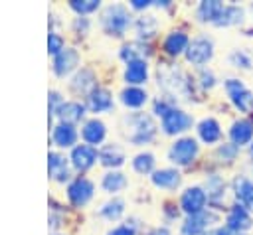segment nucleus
Here are the masks:
<instances>
[{
	"mask_svg": "<svg viewBox=\"0 0 253 235\" xmlns=\"http://www.w3.org/2000/svg\"><path fill=\"white\" fill-rule=\"evenodd\" d=\"M55 115L59 117V122L75 124L85 117V105L79 101H63V105L57 109Z\"/></svg>",
	"mask_w": 253,
	"mask_h": 235,
	"instance_id": "f3484780",
	"label": "nucleus"
},
{
	"mask_svg": "<svg viewBox=\"0 0 253 235\" xmlns=\"http://www.w3.org/2000/svg\"><path fill=\"white\" fill-rule=\"evenodd\" d=\"M132 168L138 174H148L154 170V156L150 152H140L132 158Z\"/></svg>",
	"mask_w": 253,
	"mask_h": 235,
	"instance_id": "2f4dec72",
	"label": "nucleus"
},
{
	"mask_svg": "<svg viewBox=\"0 0 253 235\" xmlns=\"http://www.w3.org/2000/svg\"><path fill=\"white\" fill-rule=\"evenodd\" d=\"M134 28H136V34L140 38H150L156 32V20H154V16H142L136 20Z\"/></svg>",
	"mask_w": 253,
	"mask_h": 235,
	"instance_id": "473e14b6",
	"label": "nucleus"
},
{
	"mask_svg": "<svg viewBox=\"0 0 253 235\" xmlns=\"http://www.w3.org/2000/svg\"><path fill=\"white\" fill-rule=\"evenodd\" d=\"M192 117L182 109H172L162 117V130L166 134H180L192 126Z\"/></svg>",
	"mask_w": 253,
	"mask_h": 235,
	"instance_id": "6e6552de",
	"label": "nucleus"
},
{
	"mask_svg": "<svg viewBox=\"0 0 253 235\" xmlns=\"http://www.w3.org/2000/svg\"><path fill=\"white\" fill-rule=\"evenodd\" d=\"M77 63H79V53H77V49H73V47H65L61 53H57L55 57H53V73L57 75V77H65V75H69L75 67H77Z\"/></svg>",
	"mask_w": 253,
	"mask_h": 235,
	"instance_id": "f8f14e48",
	"label": "nucleus"
},
{
	"mask_svg": "<svg viewBox=\"0 0 253 235\" xmlns=\"http://www.w3.org/2000/svg\"><path fill=\"white\" fill-rule=\"evenodd\" d=\"M158 85L170 93L172 97H184L188 95V81L180 67H174L170 63L158 65Z\"/></svg>",
	"mask_w": 253,
	"mask_h": 235,
	"instance_id": "f03ea898",
	"label": "nucleus"
},
{
	"mask_svg": "<svg viewBox=\"0 0 253 235\" xmlns=\"http://www.w3.org/2000/svg\"><path fill=\"white\" fill-rule=\"evenodd\" d=\"M213 55V43L211 39H208L206 36H198L190 41L188 49H186V59L194 65H204L211 59Z\"/></svg>",
	"mask_w": 253,
	"mask_h": 235,
	"instance_id": "0eeeda50",
	"label": "nucleus"
},
{
	"mask_svg": "<svg viewBox=\"0 0 253 235\" xmlns=\"http://www.w3.org/2000/svg\"><path fill=\"white\" fill-rule=\"evenodd\" d=\"M69 85H71V89H73L75 93H81V95H89L93 89H97V85H95V75H93V71H89V69L77 71Z\"/></svg>",
	"mask_w": 253,
	"mask_h": 235,
	"instance_id": "b1692460",
	"label": "nucleus"
},
{
	"mask_svg": "<svg viewBox=\"0 0 253 235\" xmlns=\"http://www.w3.org/2000/svg\"><path fill=\"white\" fill-rule=\"evenodd\" d=\"M202 85H204V87H211V85H213V75H211L210 71H208V73L202 71Z\"/></svg>",
	"mask_w": 253,
	"mask_h": 235,
	"instance_id": "c03bdc74",
	"label": "nucleus"
},
{
	"mask_svg": "<svg viewBox=\"0 0 253 235\" xmlns=\"http://www.w3.org/2000/svg\"><path fill=\"white\" fill-rule=\"evenodd\" d=\"M217 219H219L217 213L204 209V211H200L196 215H188V219L182 225V231H184V235H204L208 231V227L211 223H215Z\"/></svg>",
	"mask_w": 253,
	"mask_h": 235,
	"instance_id": "9d476101",
	"label": "nucleus"
},
{
	"mask_svg": "<svg viewBox=\"0 0 253 235\" xmlns=\"http://www.w3.org/2000/svg\"><path fill=\"white\" fill-rule=\"evenodd\" d=\"M198 156V142L190 136H184V138H178L170 150H168V158L170 162L178 164V166H188L194 162V158Z\"/></svg>",
	"mask_w": 253,
	"mask_h": 235,
	"instance_id": "20e7f679",
	"label": "nucleus"
},
{
	"mask_svg": "<svg viewBox=\"0 0 253 235\" xmlns=\"http://www.w3.org/2000/svg\"><path fill=\"white\" fill-rule=\"evenodd\" d=\"M63 49H65L63 38H61L59 34H55V32H49V36H47V53H51V55L55 57V55L61 53Z\"/></svg>",
	"mask_w": 253,
	"mask_h": 235,
	"instance_id": "c9c22d12",
	"label": "nucleus"
},
{
	"mask_svg": "<svg viewBox=\"0 0 253 235\" xmlns=\"http://www.w3.org/2000/svg\"><path fill=\"white\" fill-rule=\"evenodd\" d=\"M101 24L107 34L111 36H123L126 28L130 26V14L125 6L121 4H111L103 10L101 14Z\"/></svg>",
	"mask_w": 253,
	"mask_h": 235,
	"instance_id": "7ed1b4c3",
	"label": "nucleus"
},
{
	"mask_svg": "<svg viewBox=\"0 0 253 235\" xmlns=\"http://www.w3.org/2000/svg\"><path fill=\"white\" fill-rule=\"evenodd\" d=\"M235 152H237V146H235V144H225V146L219 148V154L225 156L227 160H231V158L235 156Z\"/></svg>",
	"mask_w": 253,
	"mask_h": 235,
	"instance_id": "a19ab883",
	"label": "nucleus"
},
{
	"mask_svg": "<svg viewBox=\"0 0 253 235\" xmlns=\"http://www.w3.org/2000/svg\"><path fill=\"white\" fill-rule=\"evenodd\" d=\"M69 8L75 10L79 16H85V14H91L99 8V0H71Z\"/></svg>",
	"mask_w": 253,
	"mask_h": 235,
	"instance_id": "72a5a7b5",
	"label": "nucleus"
},
{
	"mask_svg": "<svg viewBox=\"0 0 253 235\" xmlns=\"http://www.w3.org/2000/svg\"><path fill=\"white\" fill-rule=\"evenodd\" d=\"M251 154H253V142H251Z\"/></svg>",
	"mask_w": 253,
	"mask_h": 235,
	"instance_id": "49530a36",
	"label": "nucleus"
},
{
	"mask_svg": "<svg viewBox=\"0 0 253 235\" xmlns=\"http://www.w3.org/2000/svg\"><path fill=\"white\" fill-rule=\"evenodd\" d=\"M107 235H136V233H134V227H130V225H119V227L111 229Z\"/></svg>",
	"mask_w": 253,
	"mask_h": 235,
	"instance_id": "ea45409f",
	"label": "nucleus"
},
{
	"mask_svg": "<svg viewBox=\"0 0 253 235\" xmlns=\"http://www.w3.org/2000/svg\"><path fill=\"white\" fill-rule=\"evenodd\" d=\"M229 138L233 140L235 146L247 144L253 138V124L249 120H235L229 128Z\"/></svg>",
	"mask_w": 253,
	"mask_h": 235,
	"instance_id": "393cba45",
	"label": "nucleus"
},
{
	"mask_svg": "<svg viewBox=\"0 0 253 235\" xmlns=\"http://www.w3.org/2000/svg\"><path fill=\"white\" fill-rule=\"evenodd\" d=\"M188 45H190V39L184 32H170L164 39V51L168 55H180L188 49Z\"/></svg>",
	"mask_w": 253,
	"mask_h": 235,
	"instance_id": "5701e85b",
	"label": "nucleus"
},
{
	"mask_svg": "<svg viewBox=\"0 0 253 235\" xmlns=\"http://www.w3.org/2000/svg\"><path fill=\"white\" fill-rule=\"evenodd\" d=\"M227 227L231 231H245L251 227V217L243 205H235L227 213Z\"/></svg>",
	"mask_w": 253,
	"mask_h": 235,
	"instance_id": "4be33fe9",
	"label": "nucleus"
},
{
	"mask_svg": "<svg viewBox=\"0 0 253 235\" xmlns=\"http://www.w3.org/2000/svg\"><path fill=\"white\" fill-rule=\"evenodd\" d=\"M47 174L55 182H65L69 178V162L63 154L51 150L47 154Z\"/></svg>",
	"mask_w": 253,
	"mask_h": 235,
	"instance_id": "4468645a",
	"label": "nucleus"
},
{
	"mask_svg": "<svg viewBox=\"0 0 253 235\" xmlns=\"http://www.w3.org/2000/svg\"><path fill=\"white\" fill-rule=\"evenodd\" d=\"M97 158H99V152L89 144H77V146L71 148V154H69L71 166L75 170H79V172L89 170L97 162Z\"/></svg>",
	"mask_w": 253,
	"mask_h": 235,
	"instance_id": "9b49d317",
	"label": "nucleus"
},
{
	"mask_svg": "<svg viewBox=\"0 0 253 235\" xmlns=\"http://www.w3.org/2000/svg\"><path fill=\"white\" fill-rule=\"evenodd\" d=\"M204 235H231L229 227H217V229H208Z\"/></svg>",
	"mask_w": 253,
	"mask_h": 235,
	"instance_id": "79ce46f5",
	"label": "nucleus"
},
{
	"mask_svg": "<svg viewBox=\"0 0 253 235\" xmlns=\"http://www.w3.org/2000/svg\"><path fill=\"white\" fill-rule=\"evenodd\" d=\"M225 91L231 99V103L243 111V113H249L253 111V93L239 81V79H227L225 81Z\"/></svg>",
	"mask_w": 253,
	"mask_h": 235,
	"instance_id": "423d86ee",
	"label": "nucleus"
},
{
	"mask_svg": "<svg viewBox=\"0 0 253 235\" xmlns=\"http://www.w3.org/2000/svg\"><path fill=\"white\" fill-rule=\"evenodd\" d=\"M223 4L221 2H217V0H204L200 6H198V18L202 20V22H217L219 20V16H221V12H223Z\"/></svg>",
	"mask_w": 253,
	"mask_h": 235,
	"instance_id": "a878e982",
	"label": "nucleus"
},
{
	"mask_svg": "<svg viewBox=\"0 0 253 235\" xmlns=\"http://www.w3.org/2000/svg\"><path fill=\"white\" fill-rule=\"evenodd\" d=\"M146 101H148V95L140 87H126L121 93V103L128 109H140Z\"/></svg>",
	"mask_w": 253,
	"mask_h": 235,
	"instance_id": "bb28decb",
	"label": "nucleus"
},
{
	"mask_svg": "<svg viewBox=\"0 0 253 235\" xmlns=\"http://www.w3.org/2000/svg\"><path fill=\"white\" fill-rule=\"evenodd\" d=\"M206 201H208V194L206 190H202L200 186H192L188 188L182 197H180V207L182 211H186L188 215H196L200 211L206 209Z\"/></svg>",
	"mask_w": 253,
	"mask_h": 235,
	"instance_id": "1a4fd4ad",
	"label": "nucleus"
},
{
	"mask_svg": "<svg viewBox=\"0 0 253 235\" xmlns=\"http://www.w3.org/2000/svg\"><path fill=\"white\" fill-rule=\"evenodd\" d=\"M105 134H107L105 122L99 120V118H89V120H85V124L81 126V136H83V140H85L89 146L101 144V142L105 140Z\"/></svg>",
	"mask_w": 253,
	"mask_h": 235,
	"instance_id": "dca6fc26",
	"label": "nucleus"
},
{
	"mask_svg": "<svg viewBox=\"0 0 253 235\" xmlns=\"http://www.w3.org/2000/svg\"><path fill=\"white\" fill-rule=\"evenodd\" d=\"M125 122L128 124L126 138L136 146L148 144L156 134V126H154L152 118L148 115H144V113H134L130 117H125Z\"/></svg>",
	"mask_w": 253,
	"mask_h": 235,
	"instance_id": "f257e3e1",
	"label": "nucleus"
},
{
	"mask_svg": "<svg viewBox=\"0 0 253 235\" xmlns=\"http://www.w3.org/2000/svg\"><path fill=\"white\" fill-rule=\"evenodd\" d=\"M148 235H170V233H168L166 227H156V229H152Z\"/></svg>",
	"mask_w": 253,
	"mask_h": 235,
	"instance_id": "a18cd8bd",
	"label": "nucleus"
},
{
	"mask_svg": "<svg viewBox=\"0 0 253 235\" xmlns=\"http://www.w3.org/2000/svg\"><path fill=\"white\" fill-rule=\"evenodd\" d=\"M101 186H103L105 192H109V194H117V192H121V190L126 186V178H125L123 172H119V170H111V172H107V174L103 176Z\"/></svg>",
	"mask_w": 253,
	"mask_h": 235,
	"instance_id": "c85d7f7f",
	"label": "nucleus"
},
{
	"mask_svg": "<svg viewBox=\"0 0 253 235\" xmlns=\"http://www.w3.org/2000/svg\"><path fill=\"white\" fill-rule=\"evenodd\" d=\"M130 6H132L134 10H146V8L150 6V2H148V0H132Z\"/></svg>",
	"mask_w": 253,
	"mask_h": 235,
	"instance_id": "37998d69",
	"label": "nucleus"
},
{
	"mask_svg": "<svg viewBox=\"0 0 253 235\" xmlns=\"http://www.w3.org/2000/svg\"><path fill=\"white\" fill-rule=\"evenodd\" d=\"M150 178H152V184H154L156 188H162V190H174V188H178L180 182H182L180 172L174 170V168L156 170V172H152Z\"/></svg>",
	"mask_w": 253,
	"mask_h": 235,
	"instance_id": "6ab92c4d",
	"label": "nucleus"
},
{
	"mask_svg": "<svg viewBox=\"0 0 253 235\" xmlns=\"http://www.w3.org/2000/svg\"><path fill=\"white\" fill-rule=\"evenodd\" d=\"M47 107H49V117H53L55 113H57V109L63 105V97L57 93V91H49L47 93Z\"/></svg>",
	"mask_w": 253,
	"mask_h": 235,
	"instance_id": "58836bf2",
	"label": "nucleus"
},
{
	"mask_svg": "<svg viewBox=\"0 0 253 235\" xmlns=\"http://www.w3.org/2000/svg\"><path fill=\"white\" fill-rule=\"evenodd\" d=\"M233 188H235V196H237L239 203L245 209H253V182L245 176H239V178H235Z\"/></svg>",
	"mask_w": 253,
	"mask_h": 235,
	"instance_id": "412c9836",
	"label": "nucleus"
},
{
	"mask_svg": "<svg viewBox=\"0 0 253 235\" xmlns=\"http://www.w3.org/2000/svg\"><path fill=\"white\" fill-rule=\"evenodd\" d=\"M223 182L217 178V176H211L210 180H208V184H206V194H208V197H211V199H219L221 196H223Z\"/></svg>",
	"mask_w": 253,
	"mask_h": 235,
	"instance_id": "f704fd0d",
	"label": "nucleus"
},
{
	"mask_svg": "<svg viewBox=\"0 0 253 235\" xmlns=\"http://www.w3.org/2000/svg\"><path fill=\"white\" fill-rule=\"evenodd\" d=\"M229 61L235 65V67H243V69H249L251 67V57L245 53V51H233L229 55Z\"/></svg>",
	"mask_w": 253,
	"mask_h": 235,
	"instance_id": "4c0bfd02",
	"label": "nucleus"
},
{
	"mask_svg": "<svg viewBox=\"0 0 253 235\" xmlns=\"http://www.w3.org/2000/svg\"><path fill=\"white\" fill-rule=\"evenodd\" d=\"M99 160L107 168H119L125 162V150L119 144H105L99 150Z\"/></svg>",
	"mask_w": 253,
	"mask_h": 235,
	"instance_id": "aec40b11",
	"label": "nucleus"
},
{
	"mask_svg": "<svg viewBox=\"0 0 253 235\" xmlns=\"http://www.w3.org/2000/svg\"><path fill=\"white\" fill-rule=\"evenodd\" d=\"M87 107H89L93 113L111 111V109H113V95H111L107 89L97 87V89H93V91L87 95Z\"/></svg>",
	"mask_w": 253,
	"mask_h": 235,
	"instance_id": "a211bd4d",
	"label": "nucleus"
},
{
	"mask_svg": "<svg viewBox=\"0 0 253 235\" xmlns=\"http://www.w3.org/2000/svg\"><path fill=\"white\" fill-rule=\"evenodd\" d=\"M77 140V130L75 124H67V122H57L51 130V142L57 148H73Z\"/></svg>",
	"mask_w": 253,
	"mask_h": 235,
	"instance_id": "ddd939ff",
	"label": "nucleus"
},
{
	"mask_svg": "<svg viewBox=\"0 0 253 235\" xmlns=\"http://www.w3.org/2000/svg\"><path fill=\"white\" fill-rule=\"evenodd\" d=\"M93 192H95L93 182L87 180V178H83V176H79V178H75V180L69 182V186H67V199H69L71 205L83 207L93 197Z\"/></svg>",
	"mask_w": 253,
	"mask_h": 235,
	"instance_id": "39448f33",
	"label": "nucleus"
},
{
	"mask_svg": "<svg viewBox=\"0 0 253 235\" xmlns=\"http://www.w3.org/2000/svg\"><path fill=\"white\" fill-rule=\"evenodd\" d=\"M198 136H200L206 144L217 142L219 136H221V128H219L217 120H213V118H204V120H200V124H198Z\"/></svg>",
	"mask_w": 253,
	"mask_h": 235,
	"instance_id": "cd10ccee",
	"label": "nucleus"
},
{
	"mask_svg": "<svg viewBox=\"0 0 253 235\" xmlns=\"http://www.w3.org/2000/svg\"><path fill=\"white\" fill-rule=\"evenodd\" d=\"M138 47H142L140 43H125L123 49H121V57L128 63V61H134V59H144L142 51H138Z\"/></svg>",
	"mask_w": 253,
	"mask_h": 235,
	"instance_id": "e433bc0d",
	"label": "nucleus"
},
{
	"mask_svg": "<svg viewBox=\"0 0 253 235\" xmlns=\"http://www.w3.org/2000/svg\"><path fill=\"white\" fill-rule=\"evenodd\" d=\"M125 213V201L121 197H113L107 203H103V207L99 209V215L109 219V221H117L121 215Z\"/></svg>",
	"mask_w": 253,
	"mask_h": 235,
	"instance_id": "c756f323",
	"label": "nucleus"
},
{
	"mask_svg": "<svg viewBox=\"0 0 253 235\" xmlns=\"http://www.w3.org/2000/svg\"><path fill=\"white\" fill-rule=\"evenodd\" d=\"M243 22V8L239 6H225L219 20L215 22V26H235V24H241Z\"/></svg>",
	"mask_w": 253,
	"mask_h": 235,
	"instance_id": "7c9ffc66",
	"label": "nucleus"
},
{
	"mask_svg": "<svg viewBox=\"0 0 253 235\" xmlns=\"http://www.w3.org/2000/svg\"><path fill=\"white\" fill-rule=\"evenodd\" d=\"M123 77H125V81H126L128 87H138L148 77V63L144 59L128 61L126 67H125V75Z\"/></svg>",
	"mask_w": 253,
	"mask_h": 235,
	"instance_id": "2eb2a0df",
	"label": "nucleus"
}]
</instances>
